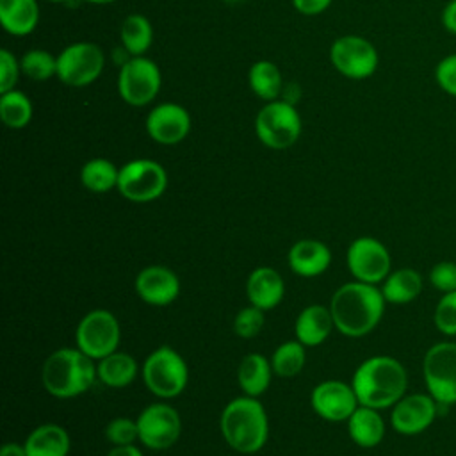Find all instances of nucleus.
<instances>
[{
  "instance_id": "f257e3e1",
  "label": "nucleus",
  "mask_w": 456,
  "mask_h": 456,
  "mask_svg": "<svg viewBox=\"0 0 456 456\" xmlns=\"http://www.w3.org/2000/svg\"><path fill=\"white\" fill-rule=\"evenodd\" d=\"M383 310L381 290L358 280L338 287L330 303L335 328L346 337H363L372 331L381 321Z\"/></svg>"
},
{
  "instance_id": "f03ea898",
  "label": "nucleus",
  "mask_w": 456,
  "mask_h": 456,
  "mask_svg": "<svg viewBox=\"0 0 456 456\" xmlns=\"http://www.w3.org/2000/svg\"><path fill=\"white\" fill-rule=\"evenodd\" d=\"M406 370L392 356L363 360L353 374L351 387L362 406L383 410L394 406L406 392Z\"/></svg>"
},
{
  "instance_id": "7ed1b4c3",
  "label": "nucleus",
  "mask_w": 456,
  "mask_h": 456,
  "mask_svg": "<svg viewBox=\"0 0 456 456\" xmlns=\"http://www.w3.org/2000/svg\"><path fill=\"white\" fill-rule=\"evenodd\" d=\"M221 433L224 442L237 452H258L269 436V420L256 397L244 395L230 401L221 413Z\"/></svg>"
},
{
  "instance_id": "20e7f679",
  "label": "nucleus",
  "mask_w": 456,
  "mask_h": 456,
  "mask_svg": "<svg viewBox=\"0 0 456 456\" xmlns=\"http://www.w3.org/2000/svg\"><path fill=\"white\" fill-rule=\"evenodd\" d=\"M98 378L94 360L78 347H61L53 351L43 363V387L59 399L77 397L87 392Z\"/></svg>"
},
{
  "instance_id": "39448f33",
  "label": "nucleus",
  "mask_w": 456,
  "mask_h": 456,
  "mask_svg": "<svg viewBox=\"0 0 456 456\" xmlns=\"http://www.w3.org/2000/svg\"><path fill=\"white\" fill-rule=\"evenodd\" d=\"M142 379L153 395L173 399L180 395L187 387V363L173 347L160 346L144 360Z\"/></svg>"
},
{
  "instance_id": "423d86ee",
  "label": "nucleus",
  "mask_w": 456,
  "mask_h": 456,
  "mask_svg": "<svg viewBox=\"0 0 456 456\" xmlns=\"http://www.w3.org/2000/svg\"><path fill=\"white\" fill-rule=\"evenodd\" d=\"M255 130L267 148L285 150L297 141L301 118L292 103L273 100L256 114Z\"/></svg>"
},
{
  "instance_id": "0eeeda50",
  "label": "nucleus",
  "mask_w": 456,
  "mask_h": 456,
  "mask_svg": "<svg viewBox=\"0 0 456 456\" xmlns=\"http://www.w3.org/2000/svg\"><path fill=\"white\" fill-rule=\"evenodd\" d=\"M119 322L109 310H93L77 326V347L93 360H102L118 349Z\"/></svg>"
},
{
  "instance_id": "6e6552de",
  "label": "nucleus",
  "mask_w": 456,
  "mask_h": 456,
  "mask_svg": "<svg viewBox=\"0 0 456 456\" xmlns=\"http://www.w3.org/2000/svg\"><path fill=\"white\" fill-rule=\"evenodd\" d=\"M167 185L164 167L150 159H135L119 169L118 189L121 196L135 203L157 200Z\"/></svg>"
},
{
  "instance_id": "1a4fd4ad",
  "label": "nucleus",
  "mask_w": 456,
  "mask_h": 456,
  "mask_svg": "<svg viewBox=\"0 0 456 456\" xmlns=\"http://www.w3.org/2000/svg\"><path fill=\"white\" fill-rule=\"evenodd\" d=\"M424 379L429 395L438 404L456 403V344L440 342L424 356Z\"/></svg>"
},
{
  "instance_id": "9d476101",
  "label": "nucleus",
  "mask_w": 456,
  "mask_h": 456,
  "mask_svg": "<svg viewBox=\"0 0 456 456\" xmlns=\"http://www.w3.org/2000/svg\"><path fill=\"white\" fill-rule=\"evenodd\" d=\"M135 420L139 429V442L153 451H164L171 447L182 431L178 411L166 403L148 404Z\"/></svg>"
},
{
  "instance_id": "9b49d317",
  "label": "nucleus",
  "mask_w": 456,
  "mask_h": 456,
  "mask_svg": "<svg viewBox=\"0 0 456 456\" xmlns=\"http://www.w3.org/2000/svg\"><path fill=\"white\" fill-rule=\"evenodd\" d=\"M103 52L94 43H75L57 57V77L73 87L94 82L103 69Z\"/></svg>"
},
{
  "instance_id": "f8f14e48",
  "label": "nucleus",
  "mask_w": 456,
  "mask_h": 456,
  "mask_svg": "<svg viewBox=\"0 0 456 456\" xmlns=\"http://www.w3.org/2000/svg\"><path fill=\"white\" fill-rule=\"evenodd\" d=\"M118 89L121 98L134 107L150 103L160 89L159 66L146 57L128 59L119 71Z\"/></svg>"
},
{
  "instance_id": "ddd939ff",
  "label": "nucleus",
  "mask_w": 456,
  "mask_h": 456,
  "mask_svg": "<svg viewBox=\"0 0 456 456\" xmlns=\"http://www.w3.org/2000/svg\"><path fill=\"white\" fill-rule=\"evenodd\" d=\"M347 267L358 281L376 285L390 274L388 249L372 237H358L347 248Z\"/></svg>"
},
{
  "instance_id": "4468645a",
  "label": "nucleus",
  "mask_w": 456,
  "mask_h": 456,
  "mask_svg": "<svg viewBox=\"0 0 456 456\" xmlns=\"http://www.w3.org/2000/svg\"><path fill=\"white\" fill-rule=\"evenodd\" d=\"M331 62L333 66L349 78H367L378 68V52L363 37L344 36L338 37L331 46Z\"/></svg>"
},
{
  "instance_id": "2eb2a0df",
  "label": "nucleus",
  "mask_w": 456,
  "mask_h": 456,
  "mask_svg": "<svg viewBox=\"0 0 456 456\" xmlns=\"http://www.w3.org/2000/svg\"><path fill=\"white\" fill-rule=\"evenodd\" d=\"M314 411L330 422H342L360 406L351 385L338 379H328L319 383L310 395Z\"/></svg>"
},
{
  "instance_id": "dca6fc26",
  "label": "nucleus",
  "mask_w": 456,
  "mask_h": 456,
  "mask_svg": "<svg viewBox=\"0 0 456 456\" xmlns=\"http://www.w3.org/2000/svg\"><path fill=\"white\" fill-rule=\"evenodd\" d=\"M438 403L426 394L403 395L392 410V426L401 435H417L435 420Z\"/></svg>"
},
{
  "instance_id": "f3484780",
  "label": "nucleus",
  "mask_w": 456,
  "mask_h": 456,
  "mask_svg": "<svg viewBox=\"0 0 456 456\" xmlns=\"http://www.w3.org/2000/svg\"><path fill=\"white\" fill-rule=\"evenodd\" d=\"M146 130L160 144H176L191 130L189 112L176 103L157 105L146 118Z\"/></svg>"
},
{
  "instance_id": "a211bd4d",
  "label": "nucleus",
  "mask_w": 456,
  "mask_h": 456,
  "mask_svg": "<svg viewBox=\"0 0 456 456\" xmlns=\"http://www.w3.org/2000/svg\"><path fill=\"white\" fill-rule=\"evenodd\" d=\"M137 296L153 306L173 303L180 292L178 276L164 265H148L135 278Z\"/></svg>"
},
{
  "instance_id": "6ab92c4d",
  "label": "nucleus",
  "mask_w": 456,
  "mask_h": 456,
  "mask_svg": "<svg viewBox=\"0 0 456 456\" xmlns=\"http://www.w3.org/2000/svg\"><path fill=\"white\" fill-rule=\"evenodd\" d=\"M331 264L330 248L315 239H301L289 249L290 269L305 278L322 274Z\"/></svg>"
},
{
  "instance_id": "aec40b11",
  "label": "nucleus",
  "mask_w": 456,
  "mask_h": 456,
  "mask_svg": "<svg viewBox=\"0 0 456 456\" xmlns=\"http://www.w3.org/2000/svg\"><path fill=\"white\" fill-rule=\"evenodd\" d=\"M246 292L249 305L265 312L280 305L285 294V283L276 269L256 267L248 278Z\"/></svg>"
},
{
  "instance_id": "412c9836",
  "label": "nucleus",
  "mask_w": 456,
  "mask_h": 456,
  "mask_svg": "<svg viewBox=\"0 0 456 456\" xmlns=\"http://www.w3.org/2000/svg\"><path fill=\"white\" fill-rule=\"evenodd\" d=\"M335 326L330 306L326 308L324 305H310L301 310V314L296 319L294 324V333L296 338L303 346H319L322 344L328 335L331 333V328Z\"/></svg>"
},
{
  "instance_id": "4be33fe9",
  "label": "nucleus",
  "mask_w": 456,
  "mask_h": 456,
  "mask_svg": "<svg viewBox=\"0 0 456 456\" xmlns=\"http://www.w3.org/2000/svg\"><path fill=\"white\" fill-rule=\"evenodd\" d=\"M23 445L27 456H68L71 442L62 426L43 424L27 436Z\"/></svg>"
},
{
  "instance_id": "5701e85b",
  "label": "nucleus",
  "mask_w": 456,
  "mask_h": 456,
  "mask_svg": "<svg viewBox=\"0 0 456 456\" xmlns=\"http://www.w3.org/2000/svg\"><path fill=\"white\" fill-rule=\"evenodd\" d=\"M347 433L356 445L369 449L383 440L385 422L378 410L360 404L347 419Z\"/></svg>"
},
{
  "instance_id": "b1692460",
  "label": "nucleus",
  "mask_w": 456,
  "mask_h": 456,
  "mask_svg": "<svg viewBox=\"0 0 456 456\" xmlns=\"http://www.w3.org/2000/svg\"><path fill=\"white\" fill-rule=\"evenodd\" d=\"M39 20L36 0H0V23L12 36L30 34Z\"/></svg>"
},
{
  "instance_id": "393cba45",
  "label": "nucleus",
  "mask_w": 456,
  "mask_h": 456,
  "mask_svg": "<svg viewBox=\"0 0 456 456\" xmlns=\"http://www.w3.org/2000/svg\"><path fill=\"white\" fill-rule=\"evenodd\" d=\"M271 369L273 365L269 360L258 353L244 356L237 369V379L242 392L251 397L262 395L271 383Z\"/></svg>"
},
{
  "instance_id": "a878e982",
  "label": "nucleus",
  "mask_w": 456,
  "mask_h": 456,
  "mask_svg": "<svg viewBox=\"0 0 456 456\" xmlns=\"http://www.w3.org/2000/svg\"><path fill=\"white\" fill-rule=\"evenodd\" d=\"M98 379L112 388L130 385L137 376V362L126 353L114 351L109 356L98 360Z\"/></svg>"
},
{
  "instance_id": "bb28decb",
  "label": "nucleus",
  "mask_w": 456,
  "mask_h": 456,
  "mask_svg": "<svg viewBox=\"0 0 456 456\" xmlns=\"http://www.w3.org/2000/svg\"><path fill=\"white\" fill-rule=\"evenodd\" d=\"M422 290V278L413 269H397L390 273L381 287V294L388 303H410Z\"/></svg>"
},
{
  "instance_id": "cd10ccee",
  "label": "nucleus",
  "mask_w": 456,
  "mask_h": 456,
  "mask_svg": "<svg viewBox=\"0 0 456 456\" xmlns=\"http://www.w3.org/2000/svg\"><path fill=\"white\" fill-rule=\"evenodd\" d=\"M119 169L107 159H91L80 169V182L91 192H107L118 187Z\"/></svg>"
},
{
  "instance_id": "c85d7f7f",
  "label": "nucleus",
  "mask_w": 456,
  "mask_h": 456,
  "mask_svg": "<svg viewBox=\"0 0 456 456\" xmlns=\"http://www.w3.org/2000/svg\"><path fill=\"white\" fill-rule=\"evenodd\" d=\"M249 86L253 93L264 100H276L281 93L283 80L276 64L269 61H258L249 69Z\"/></svg>"
},
{
  "instance_id": "c756f323",
  "label": "nucleus",
  "mask_w": 456,
  "mask_h": 456,
  "mask_svg": "<svg viewBox=\"0 0 456 456\" xmlns=\"http://www.w3.org/2000/svg\"><path fill=\"white\" fill-rule=\"evenodd\" d=\"M151 25L142 14H130L121 25L123 48L132 55L144 53L151 45Z\"/></svg>"
},
{
  "instance_id": "7c9ffc66",
  "label": "nucleus",
  "mask_w": 456,
  "mask_h": 456,
  "mask_svg": "<svg viewBox=\"0 0 456 456\" xmlns=\"http://www.w3.org/2000/svg\"><path fill=\"white\" fill-rule=\"evenodd\" d=\"M306 354L305 346L299 340H289L280 344L271 358L273 370L281 378H292L301 372Z\"/></svg>"
},
{
  "instance_id": "2f4dec72",
  "label": "nucleus",
  "mask_w": 456,
  "mask_h": 456,
  "mask_svg": "<svg viewBox=\"0 0 456 456\" xmlns=\"http://www.w3.org/2000/svg\"><path fill=\"white\" fill-rule=\"evenodd\" d=\"M0 118L9 128H23L32 118L30 100L21 91H16V89L2 93Z\"/></svg>"
},
{
  "instance_id": "473e14b6",
  "label": "nucleus",
  "mask_w": 456,
  "mask_h": 456,
  "mask_svg": "<svg viewBox=\"0 0 456 456\" xmlns=\"http://www.w3.org/2000/svg\"><path fill=\"white\" fill-rule=\"evenodd\" d=\"M20 68L32 80H46L57 75V59L45 50H30L21 57Z\"/></svg>"
},
{
  "instance_id": "72a5a7b5",
  "label": "nucleus",
  "mask_w": 456,
  "mask_h": 456,
  "mask_svg": "<svg viewBox=\"0 0 456 456\" xmlns=\"http://www.w3.org/2000/svg\"><path fill=\"white\" fill-rule=\"evenodd\" d=\"M105 438L112 445H130L139 440L137 420L128 417H116L105 428Z\"/></svg>"
},
{
  "instance_id": "f704fd0d",
  "label": "nucleus",
  "mask_w": 456,
  "mask_h": 456,
  "mask_svg": "<svg viewBox=\"0 0 456 456\" xmlns=\"http://www.w3.org/2000/svg\"><path fill=\"white\" fill-rule=\"evenodd\" d=\"M264 326V310L249 305L237 312L233 319V330L240 338H253Z\"/></svg>"
},
{
  "instance_id": "c9c22d12",
  "label": "nucleus",
  "mask_w": 456,
  "mask_h": 456,
  "mask_svg": "<svg viewBox=\"0 0 456 456\" xmlns=\"http://www.w3.org/2000/svg\"><path fill=\"white\" fill-rule=\"evenodd\" d=\"M435 324L445 335H456V290L445 292L435 308Z\"/></svg>"
},
{
  "instance_id": "e433bc0d",
  "label": "nucleus",
  "mask_w": 456,
  "mask_h": 456,
  "mask_svg": "<svg viewBox=\"0 0 456 456\" xmlns=\"http://www.w3.org/2000/svg\"><path fill=\"white\" fill-rule=\"evenodd\" d=\"M429 281L442 292L456 290V264L454 262H440L429 273Z\"/></svg>"
},
{
  "instance_id": "4c0bfd02",
  "label": "nucleus",
  "mask_w": 456,
  "mask_h": 456,
  "mask_svg": "<svg viewBox=\"0 0 456 456\" xmlns=\"http://www.w3.org/2000/svg\"><path fill=\"white\" fill-rule=\"evenodd\" d=\"M435 77L438 86L451 96H456V53H451L447 57H444L436 69H435Z\"/></svg>"
},
{
  "instance_id": "58836bf2",
  "label": "nucleus",
  "mask_w": 456,
  "mask_h": 456,
  "mask_svg": "<svg viewBox=\"0 0 456 456\" xmlns=\"http://www.w3.org/2000/svg\"><path fill=\"white\" fill-rule=\"evenodd\" d=\"M20 64L9 50H0V93L14 89L20 75Z\"/></svg>"
},
{
  "instance_id": "ea45409f",
  "label": "nucleus",
  "mask_w": 456,
  "mask_h": 456,
  "mask_svg": "<svg viewBox=\"0 0 456 456\" xmlns=\"http://www.w3.org/2000/svg\"><path fill=\"white\" fill-rule=\"evenodd\" d=\"M292 4L299 12L310 16L322 12L331 4V0H292Z\"/></svg>"
},
{
  "instance_id": "a19ab883",
  "label": "nucleus",
  "mask_w": 456,
  "mask_h": 456,
  "mask_svg": "<svg viewBox=\"0 0 456 456\" xmlns=\"http://www.w3.org/2000/svg\"><path fill=\"white\" fill-rule=\"evenodd\" d=\"M442 23H444V27H445L449 32L456 34V0H451V2L445 5V9H444V12H442Z\"/></svg>"
},
{
  "instance_id": "79ce46f5",
  "label": "nucleus",
  "mask_w": 456,
  "mask_h": 456,
  "mask_svg": "<svg viewBox=\"0 0 456 456\" xmlns=\"http://www.w3.org/2000/svg\"><path fill=\"white\" fill-rule=\"evenodd\" d=\"M107 456H142V452L134 444H130V445H114L107 452Z\"/></svg>"
},
{
  "instance_id": "37998d69",
  "label": "nucleus",
  "mask_w": 456,
  "mask_h": 456,
  "mask_svg": "<svg viewBox=\"0 0 456 456\" xmlns=\"http://www.w3.org/2000/svg\"><path fill=\"white\" fill-rule=\"evenodd\" d=\"M0 456H27L25 445L16 444V442H7L0 449Z\"/></svg>"
},
{
  "instance_id": "c03bdc74",
  "label": "nucleus",
  "mask_w": 456,
  "mask_h": 456,
  "mask_svg": "<svg viewBox=\"0 0 456 456\" xmlns=\"http://www.w3.org/2000/svg\"><path fill=\"white\" fill-rule=\"evenodd\" d=\"M86 2H91V4H100V5H103V4H112V2H116V0H86Z\"/></svg>"
},
{
  "instance_id": "a18cd8bd",
  "label": "nucleus",
  "mask_w": 456,
  "mask_h": 456,
  "mask_svg": "<svg viewBox=\"0 0 456 456\" xmlns=\"http://www.w3.org/2000/svg\"><path fill=\"white\" fill-rule=\"evenodd\" d=\"M48 2H55V4H64V2H69V0H48Z\"/></svg>"
},
{
  "instance_id": "49530a36",
  "label": "nucleus",
  "mask_w": 456,
  "mask_h": 456,
  "mask_svg": "<svg viewBox=\"0 0 456 456\" xmlns=\"http://www.w3.org/2000/svg\"><path fill=\"white\" fill-rule=\"evenodd\" d=\"M226 2H239V0H226Z\"/></svg>"
}]
</instances>
